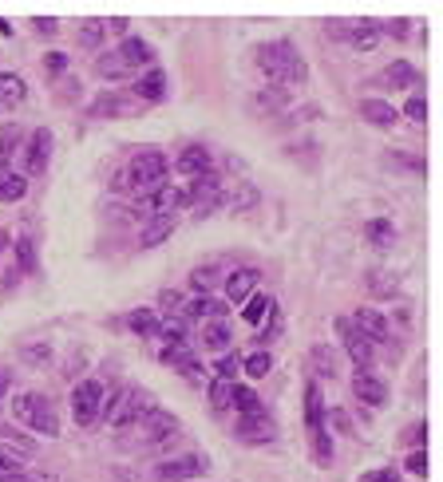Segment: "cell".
I'll list each match as a JSON object with an SVG mask.
<instances>
[{
	"instance_id": "obj_1",
	"label": "cell",
	"mask_w": 443,
	"mask_h": 482,
	"mask_svg": "<svg viewBox=\"0 0 443 482\" xmlns=\"http://www.w3.org/2000/svg\"><path fill=\"white\" fill-rule=\"evenodd\" d=\"M258 67L269 75V83L277 88H293V83H305L309 67H305L301 52H297L289 40H269V44L258 48Z\"/></svg>"
},
{
	"instance_id": "obj_2",
	"label": "cell",
	"mask_w": 443,
	"mask_h": 482,
	"mask_svg": "<svg viewBox=\"0 0 443 482\" xmlns=\"http://www.w3.org/2000/svg\"><path fill=\"white\" fill-rule=\"evenodd\" d=\"M119 190H159V186H167V158L159 155V150H143V155L131 158V166H127L123 174L115 179Z\"/></svg>"
},
{
	"instance_id": "obj_3",
	"label": "cell",
	"mask_w": 443,
	"mask_h": 482,
	"mask_svg": "<svg viewBox=\"0 0 443 482\" xmlns=\"http://www.w3.org/2000/svg\"><path fill=\"white\" fill-rule=\"evenodd\" d=\"M16 419H20L24 427L40 431V435H56L59 431V419H56L52 403H48L44 395H36V392L16 395Z\"/></svg>"
},
{
	"instance_id": "obj_4",
	"label": "cell",
	"mask_w": 443,
	"mask_h": 482,
	"mask_svg": "<svg viewBox=\"0 0 443 482\" xmlns=\"http://www.w3.org/2000/svg\"><path fill=\"white\" fill-rule=\"evenodd\" d=\"M329 32L337 40H345L348 48H356V52H372L385 36V28L377 20H329Z\"/></svg>"
},
{
	"instance_id": "obj_5",
	"label": "cell",
	"mask_w": 443,
	"mask_h": 482,
	"mask_svg": "<svg viewBox=\"0 0 443 482\" xmlns=\"http://www.w3.org/2000/svg\"><path fill=\"white\" fill-rule=\"evenodd\" d=\"M72 411H75V423H80V427H91V423L99 419V411H104V384H99V379H83V384H75Z\"/></svg>"
},
{
	"instance_id": "obj_6",
	"label": "cell",
	"mask_w": 443,
	"mask_h": 482,
	"mask_svg": "<svg viewBox=\"0 0 443 482\" xmlns=\"http://www.w3.org/2000/svg\"><path fill=\"white\" fill-rule=\"evenodd\" d=\"M147 411H151L147 395H143V392H135V387H131V392H127V387H123V392L115 395V403H111L107 423H111V427H131V423H139L143 416H147Z\"/></svg>"
},
{
	"instance_id": "obj_7",
	"label": "cell",
	"mask_w": 443,
	"mask_h": 482,
	"mask_svg": "<svg viewBox=\"0 0 443 482\" xmlns=\"http://www.w3.org/2000/svg\"><path fill=\"white\" fill-rule=\"evenodd\" d=\"M337 328H340V340H345V348H348V356H353V363L361 371H369V363L377 360V344H372L356 325H348V320H340Z\"/></svg>"
},
{
	"instance_id": "obj_8",
	"label": "cell",
	"mask_w": 443,
	"mask_h": 482,
	"mask_svg": "<svg viewBox=\"0 0 443 482\" xmlns=\"http://www.w3.org/2000/svg\"><path fill=\"white\" fill-rule=\"evenodd\" d=\"M210 463L202 459V455H178V459H167V463H159L155 467V475L163 478V482H186V478H194V475H202Z\"/></svg>"
},
{
	"instance_id": "obj_9",
	"label": "cell",
	"mask_w": 443,
	"mask_h": 482,
	"mask_svg": "<svg viewBox=\"0 0 443 482\" xmlns=\"http://www.w3.org/2000/svg\"><path fill=\"white\" fill-rule=\"evenodd\" d=\"M48 158H52V131L40 126V131H32L28 147H24V171H28V174H44Z\"/></svg>"
},
{
	"instance_id": "obj_10",
	"label": "cell",
	"mask_w": 443,
	"mask_h": 482,
	"mask_svg": "<svg viewBox=\"0 0 443 482\" xmlns=\"http://www.w3.org/2000/svg\"><path fill=\"white\" fill-rule=\"evenodd\" d=\"M139 427H143V439H147V443H163V439H170L178 431V419L170 416V411H155V408H151L147 416L139 419Z\"/></svg>"
},
{
	"instance_id": "obj_11",
	"label": "cell",
	"mask_w": 443,
	"mask_h": 482,
	"mask_svg": "<svg viewBox=\"0 0 443 482\" xmlns=\"http://www.w3.org/2000/svg\"><path fill=\"white\" fill-rule=\"evenodd\" d=\"M237 439H245V443H269V439H274V419H269L266 411L242 416V423H237Z\"/></svg>"
},
{
	"instance_id": "obj_12",
	"label": "cell",
	"mask_w": 443,
	"mask_h": 482,
	"mask_svg": "<svg viewBox=\"0 0 443 482\" xmlns=\"http://www.w3.org/2000/svg\"><path fill=\"white\" fill-rule=\"evenodd\" d=\"M353 392L361 395L369 408H380V403H388V384H385L380 376H372V371H356Z\"/></svg>"
},
{
	"instance_id": "obj_13",
	"label": "cell",
	"mask_w": 443,
	"mask_h": 482,
	"mask_svg": "<svg viewBox=\"0 0 443 482\" xmlns=\"http://www.w3.org/2000/svg\"><path fill=\"white\" fill-rule=\"evenodd\" d=\"M258 289V269H234L226 277V297L229 301H250Z\"/></svg>"
},
{
	"instance_id": "obj_14",
	"label": "cell",
	"mask_w": 443,
	"mask_h": 482,
	"mask_svg": "<svg viewBox=\"0 0 443 482\" xmlns=\"http://www.w3.org/2000/svg\"><path fill=\"white\" fill-rule=\"evenodd\" d=\"M353 325L361 328V333L369 336L372 344H380V340L388 336V317H385V312H377V309H361V312L353 317Z\"/></svg>"
},
{
	"instance_id": "obj_15",
	"label": "cell",
	"mask_w": 443,
	"mask_h": 482,
	"mask_svg": "<svg viewBox=\"0 0 443 482\" xmlns=\"http://www.w3.org/2000/svg\"><path fill=\"white\" fill-rule=\"evenodd\" d=\"M167 91V75L159 72V67H151V72H143L139 80H135V96L143 99V103H159Z\"/></svg>"
},
{
	"instance_id": "obj_16",
	"label": "cell",
	"mask_w": 443,
	"mask_h": 482,
	"mask_svg": "<svg viewBox=\"0 0 443 482\" xmlns=\"http://www.w3.org/2000/svg\"><path fill=\"white\" fill-rule=\"evenodd\" d=\"M131 111H135V99L119 96V91L96 96V103H91V115H99V119H111V115H131Z\"/></svg>"
},
{
	"instance_id": "obj_17",
	"label": "cell",
	"mask_w": 443,
	"mask_h": 482,
	"mask_svg": "<svg viewBox=\"0 0 443 482\" xmlns=\"http://www.w3.org/2000/svg\"><path fill=\"white\" fill-rule=\"evenodd\" d=\"M178 171L190 174L194 182L206 179V174H210V155H206V147H186L183 155H178Z\"/></svg>"
},
{
	"instance_id": "obj_18",
	"label": "cell",
	"mask_w": 443,
	"mask_h": 482,
	"mask_svg": "<svg viewBox=\"0 0 443 482\" xmlns=\"http://www.w3.org/2000/svg\"><path fill=\"white\" fill-rule=\"evenodd\" d=\"M24 96H28V88H24L20 75L0 72V107H20Z\"/></svg>"
},
{
	"instance_id": "obj_19",
	"label": "cell",
	"mask_w": 443,
	"mask_h": 482,
	"mask_svg": "<svg viewBox=\"0 0 443 482\" xmlns=\"http://www.w3.org/2000/svg\"><path fill=\"white\" fill-rule=\"evenodd\" d=\"M119 56L127 60V67H139V64H151V60H155L151 44H147V40H139V36H127L123 48H119Z\"/></svg>"
},
{
	"instance_id": "obj_20",
	"label": "cell",
	"mask_w": 443,
	"mask_h": 482,
	"mask_svg": "<svg viewBox=\"0 0 443 482\" xmlns=\"http://www.w3.org/2000/svg\"><path fill=\"white\" fill-rule=\"evenodd\" d=\"M305 423H309V431H325V408H321L317 384L305 387Z\"/></svg>"
},
{
	"instance_id": "obj_21",
	"label": "cell",
	"mask_w": 443,
	"mask_h": 482,
	"mask_svg": "<svg viewBox=\"0 0 443 482\" xmlns=\"http://www.w3.org/2000/svg\"><path fill=\"white\" fill-rule=\"evenodd\" d=\"M361 115L369 123H377V126H392V123H396V111H392L385 99H361Z\"/></svg>"
},
{
	"instance_id": "obj_22",
	"label": "cell",
	"mask_w": 443,
	"mask_h": 482,
	"mask_svg": "<svg viewBox=\"0 0 443 482\" xmlns=\"http://www.w3.org/2000/svg\"><path fill=\"white\" fill-rule=\"evenodd\" d=\"M183 317H202V320H226V304L214 297H198L194 304H186Z\"/></svg>"
},
{
	"instance_id": "obj_23",
	"label": "cell",
	"mask_w": 443,
	"mask_h": 482,
	"mask_svg": "<svg viewBox=\"0 0 443 482\" xmlns=\"http://www.w3.org/2000/svg\"><path fill=\"white\" fill-rule=\"evenodd\" d=\"M202 344L214 352H226L229 348V325L226 320H206V328H202Z\"/></svg>"
},
{
	"instance_id": "obj_24",
	"label": "cell",
	"mask_w": 443,
	"mask_h": 482,
	"mask_svg": "<svg viewBox=\"0 0 443 482\" xmlns=\"http://www.w3.org/2000/svg\"><path fill=\"white\" fill-rule=\"evenodd\" d=\"M412 80H416V67L408 64V60L388 64V67H385V75H380V83H385V88H408Z\"/></svg>"
},
{
	"instance_id": "obj_25",
	"label": "cell",
	"mask_w": 443,
	"mask_h": 482,
	"mask_svg": "<svg viewBox=\"0 0 443 482\" xmlns=\"http://www.w3.org/2000/svg\"><path fill=\"white\" fill-rule=\"evenodd\" d=\"M170 230H175V218L170 214H159V218H151L147 222V230H143V245H159V241H167L170 238Z\"/></svg>"
},
{
	"instance_id": "obj_26",
	"label": "cell",
	"mask_w": 443,
	"mask_h": 482,
	"mask_svg": "<svg viewBox=\"0 0 443 482\" xmlns=\"http://www.w3.org/2000/svg\"><path fill=\"white\" fill-rule=\"evenodd\" d=\"M24 190H28L24 174H8L4 166H0V202H20Z\"/></svg>"
},
{
	"instance_id": "obj_27",
	"label": "cell",
	"mask_w": 443,
	"mask_h": 482,
	"mask_svg": "<svg viewBox=\"0 0 443 482\" xmlns=\"http://www.w3.org/2000/svg\"><path fill=\"white\" fill-rule=\"evenodd\" d=\"M269 312H274V301H269V297H261V293H253V297H250V301H245L242 317H245V325H253V328H258V325H261V320H266V317H269Z\"/></svg>"
},
{
	"instance_id": "obj_28",
	"label": "cell",
	"mask_w": 443,
	"mask_h": 482,
	"mask_svg": "<svg viewBox=\"0 0 443 482\" xmlns=\"http://www.w3.org/2000/svg\"><path fill=\"white\" fill-rule=\"evenodd\" d=\"M96 72L104 75V80H127L131 67H127V60L119 52H107V56H99V60H96Z\"/></svg>"
},
{
	"instance_id": "obj_29",
	"label": "cell",
	"mask_w": 443,
	"mask_h": 482,
	"mask_svg": "<svg viewBox=\"0 0 443 482\" xmlns=\"http://www.w3.org/2000/svg\"><path fill=\"white\" fill-rule=\"evenodd\" d=\"M369 293H372V297H396L400 281L392 273H385V269H372V273H369Z\"/></svg>"
},
{
	"instance_id": "obj_30",
	"label": "cell",
	"mask_w": 443,
	"mask_h": 482,
	"mask_svg": "<svg viewBox=\"0 0 443 482\" xmlns=\"http://www.w3.org/2000/svg\"><path fill=\"white\" fill-rule=\"evenodd\" d=\"M253 103H258V111H277V107H285L289 103V88H266V91H258V99H253Z\"/></svg>"
},
{
	"instance_id": "obj_31",
	"label": "cell",
	"mask_w": 443,
	"mask_h": 482,
	"mask_svg": "<svg viewBox=\"0 0 443 482\" xmlns=\"http://www.w3.org/2000/svg\"><path fill=\"white\" fill-rule=\"evenodd\" d=\"M127 325H131L135 333L151 336V333H159V325H163V320H159V312H151V309H135L131 317H127Z\"/></svg>"
},
{
	"instance_id": "obj_32",
	"label": "cell",
	"mask_w": 443,
	"mask_h": 482,
	"mask_svg": "<svg viewBox=\"0 0 443 482\" xmlns=\"http://www.w3.org/2000/svg\"><path fill=\"white\" fill-rule=\"evenodd\" d=\"M210 403H214L218 411H226L229 403H234V384H229V379H214V384H210Z\"/></svg>"
},
{
	"instance_id": "obj_33",
	"label": "cell",
	"mask_w": 443,
	"mask_h": 482,
	"mask_svg": "<svg viewBox=\"0 0 443 482\" xmlns=\"http://www.w3.org/2000/svg\"><path fill=\"white\" fill-rule=\"evenodd\" d=\"M218 281H222V269H214V265H202V269H194V273H190V285H194L198 293L214 289Z\"/></svg>"
},
{
	"instance_id": "obj_34",
	"label": "cell",
	"mask_w": 443,
	"mask_h": 482,
	"mask_svg": "<svg viewBox=\"0 0 443 482\" xmlns=\"http://www.w3.org/2000/svg\"><path fill=\"white\" fill-rule=\"evenodd\" d=\"M242 368H245V376H253V379H261L269 368H274V360H269V352H250V356L242 360Z\"/></svg>"
},
{
	"instance_id": "obj_35",
	"label": "cell",
	"mask_w": 443,
	"mask_h": 482,
	"mask_svg": "<svg viewBox=\"0 0 443 482\" xmlns=\"http://www.w3.org/2000/svg\"><path fill=\"white\" fill-rule=\"evenodd\" d=\"M159 336H167L170 344H183L186 340V317H167L159 325Z\"/></svg>"
},
{
	"instance_id": "obj_36",
	"label": "cell",
	"mask_w": 443,
	"mask_h": 482,
	"mask_svg": "<svg viewBox=\"0 0 443 482\" xmlns=\"http://www.w3.org/2000/svg\"><path fill=\"white\" fill-rule=\"evenodd\" d=\"M234 408L242 411V416H253V411H261V403L250 387H234Z\"/></svg>"
},
{
	"instance_id": "obj_37",
	"label": "cell",
	"mask_w": 443,
	"mask_h": 482,
	"mask_svg": "<svg viewBox=\"0 0 443 482\" xmlns=\"http://www.w3.org/2000/svg\"><path fill=\"white\" fill-rule=\"evenodd\" d=\"M404 115H408L412 123H424V119H428V99H424V96H412V99L404 103Z\"/></svg>"
},
{
	"instance_id": "obj_38",
	"label": "cell",
	"mask_w": 443,
	"mask_h": 482,
	"mask_svg": "<svg viewBox=\"0 0 443 482\" xmlns=\"http://www.w3.org/2000/svg\"><path fill=\"white\" fill-rule=\"evenodd\" d=\"M392 238H396V233H392L388 222H369V241L372 245H392Z\"/></svg>"
},
{
	"instance_id": "obj_39",
	"label": "cell",
	"mask_w": 443,
	"mask_h": 482,
	"mask_svg": "<svg viewBox=\"0 0 443 482\" xmlns=\"http://www.w3.org/2000/svg\"><path fill=\"white\" fill-rule=\"evenodd\" d=\"M80 40L83 44H99V40H104V20H83V28H80Z\"/></svg>"
},
{
	"instance_id": "obj_40",
	"label": "cell",
	"mask_w": 443,
	"mask_h": 482,
	"mask_svg": "<svg viewBox=\"0 0 443 482\" xmlns=\"http://www.w3.org/2000/svg\"><path fill=\"white\" fill-rule=\"evenodd\" d=\"M408 471H412V475H428V455H424V447H416L412 455H408Z\"/></svg>"
},
{
	"instance_id": "obj_41",
	"label": "cell",
	"mask_w": 443,
	"mask_h": 482,
	"mask_svg": "<svg viewBox=\"0 0 443 482\" xmlns=\"http://www.w3.org/2000/svg\"><path fill=\"white\" fill-rule=\"evenodd\" d=\"M16 253H20V269H32V265H36V253H32V241H28V238L16 241Z\"/></svg>"
},
{
	"instance_id": "obj_42",
	"label": "cell",
	"mask_w": 443,
	"mask_h": 482,
	"mask_svg": "<svg viewBox=\"0 0 443 482\" xmlns=\"http://www.w3.org/2000/svg\"><path fill=\"white\" fill-rule=\"evenodd\" d=\"M237 368H242V360H237V356H234V352H226V356H222V360H218V376H222V379H229V376H234V371H237Z\"/></svg>"
},
{
	"instance_id": "obj_43",
	"label": "cell",
	"mask_w": 443,
	"mask_h": 482,
	"mask_svg": "<svg viewBox=\"0 0 443 482\" xmlns=\"http://www.w3.org/2000/svg\"><path fill=\"white\" fill-rule=\"evenodd\" d=\"M361 482H400V475L396 471H388V467H380V471H369Z\"/></svg>"
},
{
	"instance_id": "obj_44",
	"label": "cell",
	"mask_w": 443,
	"mask_h": 482,
	"mask_svg": "<svg viewBox=\"0 0 443 482\" xmlns=\"http://www.w3.org/2000/svg\"><path fill=\"white\" fill-rule=\"evenodd\" d=\"M44 64H48V72H52V75H59V72H64V67H67V60H64V56H59V52H52Z\"/></svg>"
},
{
	"instance_id": "obj_45",
	"label": "cell",
	"mask_w": 443,
	"mask_h": 482,
	"mask_svg": "<svg viewBox=\"0 0 443 482\" xmlns=\"http://www.w3.org/2000/svg\"><path fill=\"white\" fill-rule=\"evenodd\" d=\"M32 24H36L40 36H52V32H56V20H48V16H40V20H32Z\"/></svg>"
},
{
	"instance_id": "obj_46",
	"label": "cell",
	"mask_w": 443,
	"mask_h": 482,
	"mask_svg": "<svg viewBox=\"0 0 443 482\" xmlns=\"http://www.w3.org/2000/svg\"><path fill=\"white\" fill-rule=\"evenodd\" d=\"M4 392H8V379H4V376H0V400H4Z\"/></svg>"
},
{
	"instance_id": "obj_47",
	"label": "cell",
	"mask_w": 443,
	"mask_h": 482,
	"mask_svg": "<svg viewBox=\"0 0 443 482\" xmlns=\"http://www.w3.org/2000/svg\"><path fill=\"white\" fill-rule=\"evenodd\" d=\"M0 249H4V233H0Z\"/></svg>"
}]
</instances>
